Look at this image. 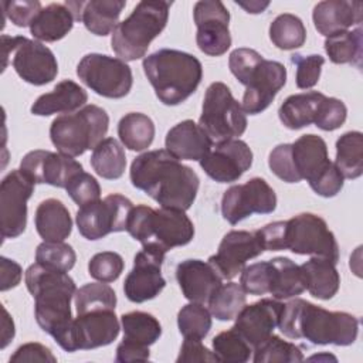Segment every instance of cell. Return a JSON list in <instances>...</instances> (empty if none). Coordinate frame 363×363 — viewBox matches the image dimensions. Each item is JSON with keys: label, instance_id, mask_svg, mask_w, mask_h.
I'll return each mask as SVG.
<instances>
[{"label": "cell", "instance_id": "52a82bcc", "mask_svg": "<svg viewBox=\"0 0 363 363\" xmlns=\"http://www.w3.org/2000/svg\"><path fill=\"white\" fill-rule=\"evenodd\" d=\"M108 128L106 111L98 105H85L77 112L57 116L50 126V138L60 153L77 157L105 139Z\"/></svg>", "mask_w": 363, "mask_h": 363}, {"label": "cell", "instance_id": "d6986e66", "mask_svg": "<svg viewBox=\"0 0 363 363\" xmlns=\"http://www.w3.org/2000/svg\"><path fill=\"white\" fill-rule=\"evenodd\" d=\"M119 320L115 311H91L77 315L72 322L68 353L89 350L111 345L119 335Z\"/></svg>", "mask_w": 363, "mask_h": 363}, {"label": "cell", "instance_id": "d4e9b609", "mask_svg": "<svg viewBox=\"0 0 363 363\" xmlns=\"http://www.w3.org/2000/svg\"><path fill=\"white\" fill-rule=\"evenodd\" d=\"M65 4L71 10L75 21H82L88 31L99 37H105L113 31L126 6L123 0L65 1Z\"/></svg>", "mask_w": 363, "mask_h": 363}, {"label": "cell", "instance_id": "94428289", "mask_svg": "<svg viewBox=\"0 0 363 363\" xmlns=\"http://www.w3.org/2000/svg\"><path fill=\"white\" fill-rule=\"evenodd\" d=\"M3 315L4 316H3V322H1L3 330H1V345H0L1 349H4L10 343V340L14 337V332H16L14 330V322L10 318L6 308H3Z\"/></svg>", "mask_w": 363, "mask_h": 363}, {"label": "cell", "instance_id": "9c48e42d", "mask_svg": "<svg viewBox=\"0 0 363 363\" xmlns=\"http://www.w3.org/2000/svg\"><path fill=\"white\" fill-rule=\"evenodd\" d=\"M282 250L298 255L326 258L333 264L339 261V245L326 221L312 213H301L284 221Z\"/></svg>", "mask_w": 363, "mask_h": 363}, {"label": "cell", "instance_id": "4fadbf2b", "mask_svg": "<svg viewBox=\"0 0 363 363\" xmlns=\"http://www.w3.org/2000/svg\"><path fill=\"white\" fill-rule=\"evenodd\" d=\"M35 183L20 169L4 176L0 183V230L1 237L17 238L27 227V201Z\"/></svg>", "mask_w": 363, "mask_h": 363}, {"label": "cell", "instance_id": "d590c367", "mask_svg": "<svg viewBox=\"0 0 363 363\" xmlns=\"http://www.w3.org/2000/svg\"><path fill=\"white\" fill-rule=\"evenodd\" d=\"M345 179H357L363 173V135L350 130L336 140V159L333 162Z\"/></svg>", "mask_w": 363, "mask_h": 363}, {"label": "cell", "instance_id": "6125c7cd", "mask_svg": "<svg viewBox=\"0 0 363 363\" xmlns=\"http://www.w3.org/2000/svg\"><path fill=\"white\" fill-rule=\"evenodd\" d=\"M20 41H21V35H17V37H9V35H4V34L1 35V48H3V58H4L3 69L7 67L10 52H14V50L18 45Z\"/></svg>", "mask_w": 363, "mask_h": 363}, {"label": "cell", "instance_id": "30bf717a", "mask_svg": "<svg viewBox=\"0 0 363 363\" xmlns=\"http://www.w3.org/2000/svg\"><path fill=\"white\" fill-rule=\"evenodd\" d=\"M77 75L95 94L111 99L126 96L133 84L132 69L125 61L98 52L81 58Z\"/></svg>", "mask_w": 363, "mask_h": 363}, {"label": "cell", "instance_id": "7bdbcfd3", "mask_svg": "<svg viewBox=\"0 0 363 363\" xmlns=\"http://www.w3.org/2000/svg\"><path fill=\"white\" fill-rule=\"evenodd\" d=\"M179 332L187 339H204L211 329V313L203 305L190 302L177 313Z\"/></svg>", "mask_w": 363, "mask_h": 363}, {"label": "cell", "instance_id": "5b68a950", "mask_svg": "<svg viewBox=\"0 0 363 363\" xmlns=\"http://www.w3.org/2000/svg\"><path fill=\"white\" fill-rule=\"evenodd\" d=\"M170 6V1L163 0L139 1L112 31L111 47L113 52L125 62L145 57L150 43L167 24Z\"/></svg>", "mask_w": 363, "mask_h": 363}, {"label": "cell", "instance_id": "f5cc1de1", "mask_svg": "<svg viewBox=\"0 0 363 363\" xmlns=\"http://www.w3.org/2000/svg\"><path fill=\"white\" fill-rule=\"evenodd\" d=\"M4 14L17 27H30L35 16L40 13L41 3L37 0H23V1H1Z\"/></svg>", "mask_w": 363, "mask_h": 363}, {"label": "cell", "instance_id": "cb8c5ba5", "mask_svg": "<svg viewBox=\"0 0 363 363\" xmlns=\"http://www.w3.org/2000/svg\"><path fill=\"white\" fill-rule=\"evenodd\" d=\"M362 1L349 0H325L319 1L312 11L313 26L325 37L346 31L362 23Z\"/></svg>", "mask_w": 363, "mask_h": 363}, {"label": "cell", "instance_id": "e575fe53", "mask_svg": "<svg viewBox=\"0 0 363 363\" xmlns=\"http://www.w3.org/2000/svg\"><path fill=\"white\" fill-rule=\"evenodd\" d=\"M153 121L140 112H129L118 123V136L125 147L133 152L147 149L155 139Z\"/></svg>", "mask_w": 363, "mask_h": 363}, {"label": "cell", "instance_id": "e0dca14e", "mask_svg": "<svg viewBox=\"0 0 363 363\" xmlns=\"http://www.w3.org/2000/svg\"><path fill=\"white\" fill-rule=\"evenodd\" d=\"M286 82V68L284 64L262 58L244 81L245 92L242 96V109L245 113L258 115L265 111L281 88Z\"/></svg>", "mask_w": 363, "mask_h": 363}, {"label": "cell", "instance_id": "277c9868", "mask_svg": "<svg viewBox=\"0 0 363 363\" xmlns=\"http://www.w3.org/2000/svg\"><path fill=\"white\" fill-rule=\"evenodd\" d=\"M142 67L159 101L169 106L193 95L203 78L201 62L180 50H157L143 58Z\"/></svg>", "mask_w": 363, "mask_h": 363}, {"label": "cell", "instance_id": "9f6ffc18", "mask_svg": "<svg viewBox=\"0 0 363 363\" xmlns=\"http://www.w3.org/2000/svg\"><path fill=\"white\" fill-rule=\"evenodd\" d=\"M177 363H184V362H220L218 357L216 356L214 352L208 350L201 340L199 339H187L184 337L183 345L180 347L179 356L176 359Z\"/></svg>", "mask_w": 363, "mask_h": 363}, {"label": "cell", "instance_id": "836d02e7", "mask_svg": "<svg viewBox=\"0 0 363 363\" xmlns=\"http://www.w3.org/2000/svg\"><path fill=\"white\" fill-rule=\"evenodd\" d=\"M89 162L98 176L116 180L123 176L126 169L125 149L115 138H105L92 149Z\"/></svg>", "mask_w": 363, "mask_h": 363}, {"label": "cell", "instance_id": "4316f807", "mask_svg": "<svg viewBox=\"0 0 363 363\" xmlns=\"http://www.w3.org/2000/svg\"><path fill=\"white\" fill-rule=\"evenodd\" d=\"M291 155L298 176L308 183L315 180L330 164L326 142L313 133L302 135L291 143Z\"/></svg>", "mask_w": 363, "mask_h": 363}, {"label": "cell", "instance_id": "60d3db41", "mask_svg": "<svg viewBox=\"0 0 363 363\" xmlns=\"http://www.w3.org/2000/svg\"><path fill=\"white\" fill-rule=\"evenodd\" d=\"M77 315L86 313L91 311H115L116 294L106 282H91L77 289L75 296Z\"/></svg>", "mask_w": 363, "mask_h": 363}, {"label": "cell", "instance_id": "6da1fadb", "mask_svg": "<svg viewBox=\"0 0 363 363\" xmlns=\"http://www.w3.org/2000/svg\"><path fill=\"white\" fill-rule=\"evenodd\" d=\"M133 187L145 191L164 208L189 210L196 200L200 179L166 149L136 156L129 170Z\"/></svg>", "mask_w": 363, "mask_h": 363}, {"label": "cell", "instance_id": "f546056e", "mask_svg": "<svg viewBox=\"0 0 363 363\" xmlns=\"http://www.w3.org/2000/svg\"><path fill=\"white\" fill-rule=\"evenodd\" d=\"M74 21L75 18L65 3H51L35 16L30 24V33L37 41L55 43L72 30Z\"/></svg>", "mask_w": 363, "mask_h": 363}, {"label": "cell", "instance_id": "f6af8a7d", "mask_svg": "<svg viewBox=\"0 0 363 363\" xmlns=\"http://www.w3.org/2000/svg\"><path fill=\"white\" fill-rule=\"evenodd\" d=\"M75 261H77V254L74 248L64 241L61 242L43 241L35 250V262L52 269L68 272L74 268Z\"/></svg>", "mask_w": 363, "mask_h": 363}, {"label": "cell", "instance_id": "603a6c76", "mask_svg": "<svg viewBox=\"0 0 363 363\" xmlns=\"http://www.w3.org/2000/svg\"><path fill=\"white\" fill-rule=\"evenodd\" d=\"M176 279L186 299L207 303L213 292L223 284V278L201 259H184L176 267Z\"/></svg>", "mask_w": 363, "mask_h": 363}, {"label": "cell", "instance_id": "816d5d0a", "mask_svg": "<svg viewBox=\"0 0 363 363\" xmlns=\"http://www.w3.org/2000/svg\"><path fill=\"white\" fill-rule=\"evenodd\" d=\"M268 166L271 172L281 180L286 183H299L301 177L298 176L292 155H291V143H281L275 146L268 156Z\"/></svg>", "mask_w": 363, "mask_h": 363}, {"label": "cell", "instance_id": "db71d44e", "mask_svg": "<svg viewBox=\"0 0 363 363\" xmlns=\"http://www.w3.org/2000/svg\"><path fill=\"white\" fill-rule=\"evenodd\" d=\"M264 57L252 48H235L228 57V67L231 74L238 79L240 84H244L245 78L251 69L262 60Z\"/></svg>", "mask_w": 363, "mask_h": 363}, {"label": "cell", "instance_id": "91938a15", "mask_svg": "<svg viewBox=\"0 0 363 363\" xmlns=\"http://www.w3.org/2000/svg\"><path fill=\"white\" fill-rule=\"evenodd\" d=\"M0 272H1V282H0V289L9 291L11 288H16L23 277V269L20 267V264H17L16 261L7 258V257H1L0 258Z\"/></svg>", "mask_w": 363, "mask_h": 363}, {"label": "cell", "instance_id": "f1b7e54d", "mask_svg": "<svg viewBox=\"0 0 363 363\" xmlns=\"http://www.w3.org/2000/svg\"><path fill=\"white\" fill-rule=\"evenodd\" d=\"M35 230L47 242H61L72 231V218L61 200L47 199L35 210Z\"/></svg>", "mask_w": 363, "mask_h": 363}, {"label": "cell", "instance_id": "9a60e30c", "mask_svg": "<svg viewBox=\"0 0 363 363\" xmlns=\"http://www.w3.org/2000/svg\"><path fill=\"white\" fill-rule=\"evenodd\" d=\"M193 18L197 26L196 43L201 52L220 57L231 45L228 30L230 13L220 0H201L194 4Z\"/></svg>", "mask_w": 363, "mask_h": 363}, {"label": "cell", "instance_id": "7dc6e473", "mask_svg": "<svg viewBox=\"0 0 363 363\" xmlns=\"http://www.w3.org/2000/svg\"><path fill=\"white\" fill-rule=\"evenodd\" d=\"M291 62L296 67V77L295 82L299 89H309L313 88L322 72V67L325 64V58L319 54H311V55H301V54H292Z\"/></svg>", "mask_w": 363, "mask_h": 363}, {"label": "cell", "instance_id": "ac0fdd59", "mask_svg": "<svg viewBox=\"0 0 363 363\" xmlns=\"http://www.w3.org/2000/svg\"><path fill=\"white\" fill-rule=\"evenodd\" d=\"M252 150L241 139L216 143L199 162L204 173L218 183L237 182L252 164Z\"/></svg>", "mask_w": 363, "mask_h": 363}, {"label": "cell", "instance_id": "d6a6232c", "mask_svg": "<svg viewBox=\"0 0 363 363\" xmlns=\"http://www.w3.org/2000/svg\"><path fill=\"white\" fill-rule=\"evenodd\" d=\"M325 96L318 91L289 95L278 109L279 121L285 128L292 130L309 126L315 122L318 108Z\"/></svg>", "mask_w": 363, "mask_h": 363}, {"label": "cell", "instance_id": "7402d4cb", "mask_svg": "<svg viewBox=\"0 0 363 363\" xmlns=\"http://www.w3.org/2000/svg\"><path fill=\"white\" fill-rule=\"evenodd\" d=\"M284 303L274 298H262L254 303L244 305L235 316L234 329L254 349L268 339L278 328Z\"/></svg>", "mask_w": 363, "mask_h": 363}, {"label": "cell", "instance_id": "4dcf8cb0", "mask_svg": "<svg viewBox=\"0 0 363 363\" xmlns=\"http://www.w3.org/2000/svg\"><path fill=\"white\" fill-rule=\"evenodd\" d=\"M305 289L318 299H332L340 285V275L336 269V264L326 258L312 257L309 261L301 265Z\"/></svg>", "mask_w": 363, "mask_h": 363}, {"label": "cell", "instance_id": "5bb4252c", "mask_svg": "<svg viewBox=\"0 0 363 363\" xmlns=\"http://www.w3.org/2000/svg\"><path fill=\"white\" fill-rule=\"evenodd\" d=\"M166 252L156 244L142 245V250L135 255L133 268L123 282V292L130 302L150 301L163 291L166 279L162 277V264Z\"/></svg>", "mask_w": 363, "mask_h": 363}, {"label": "cell", "instance_id": "8fae6325", "mask_svg": "<svg viewBox=\"0 0 363 363\" xmlns=\"http://www.w3.org/2000/svg\"><path fill=\"white\" fill-rule=\"evenodd\" d=\"M132 208V201L118 193L108 194L104 200L98 199L84 204L75 217L78 231L89 241L104 238L111 233L126 231V223Z\"/></svg>", "mask_w": 363, "mask_h": 363}, {"label": "cell", "instance_id": "11a10c76", "mask_svg": "<svg viewBox=\"0 0 363 363\" xmlns=\"http://www.w3.org/2000/svg\"><path fill=\"white\" fill-rule=\"evenodd\" d=\"M345 177L336 167L333 162L315 179L309 183L311 189L322 197H335L343 189Z\"/></svg>", "mask_w": 363, "mask_h": 363}, {"label": "cell", "instance_id": "8d00e7d4", "mask_svg": "<svg viewBox=\"0 0 363 363\" xmlns=\"http://www.w3.org/2000/svg\"><path fill=\"white\" fill-rule=\"evenodd\" d=\"M362 28L346 30L326 37L325 51L333 64H353L360 67L362 61Z\"/></svg>", "mask_w": 363, "mask_h": 363}, {"label": "cell", "instance_id": "74e56055", "mask_svg": "<svg viewBox=\"0 0 363 363\" xmlns=\"http://www.w3.org/2000/svg\"><path fill=\"white\" fill-rule=\"evenodd\" d=\"M208 311L218 320H233L247 303V292L237 282L221 284L208 299Z\"/></svg>", "mask_w": 363, "mask_h": 363}, {"label": "cell", "instance_id": "ab89813d", "mask_svg": "<svg viewBox=\"0 0 363 363\" xmlns=\"http://www.w3.org/2000/svg\"><path fill=\"white\" fill-rule=\"evenodd\" d=\"M269 40L279 50H295L303 45L306 28L298 16L284 13L269 24Z\"/></svg>", "mask_w": 363, "mask_h": 363}, {"label": "cell", "instance_id": "484cf974", "mask_svg": "<svg viewBox=\"0 0 363 363\" xmlns=\"http://www.w3.org/2000/svg\"><path fill=\"white\" fill-rule=\"evenodd\" d=\"M166 150L179 160H201L213 147V140L191 119L174 125L164 139Z\"/></svg>", "mask_w": 363, "mask_h": 363}, {"label": "cell", "instance_id": "681fc988", "mask_svg": "<svg viewBox=\"0 0 363 363\" xmlns=\"http://www.w3.org/2000/svg\"><path fill=\"white\" fill-rule=\"evenodd\" d=\"M347 116V108L343 101L332 96H325L318 108L315 125L326 132L340 128Z\"/></svg>", "mask_w": 363, "mask_h": 363}, {"label": "cell", "instance_id": "7c38bea8", "mask_svg": "<svg viewBox=\"0 0 363 363\" xmlns=\"http://www.w3.org/2000/svg\"><path fill=\"white\" fill-rule=\"evenodd\" d=\"M277 208L274 189L261 177H252L244 184H233L221 199V214L231 225L252 214H269Z\"/></svg>", "mask_w": 363, "mask_h": 363}, {"label": "cell", "instance_id": "be15d7a7", "mask_svg": "<svg viewBox=\"0 0 363 363\" xmlns=\"http://www.w3.org/2000/svg\"><path fill=\"white\" fill-rule=\"evenodd\" d=\"M235 4L242 7L247 13L259 14L269 6V1H257V0H254V1H235Z\"/></svg>", "mask_w": 363, "mask_h": 363}, {"label": "cell", "instance_id": "7a4b0ae2", "mask_svg": "<svg viewBox=\"0 0 363 363\" xmlns=\"http://www.w3.org/2000/svg\"><path fill=\"white\" fill-rule=\"evenodd\" d=\"M24 281L34 298V316L38 326L67 352L74 322L71 312V299L77 292L74 279L64 271L35 262L27 268Z\"/></svg>", "mask_w": 363, "mask_h": 363}, {"label": "cell", "instance_id": "c3c4849f", "mask_svg": "<svg viewBox=\"0 0 363 363\" xmlns=\"http://www.w3.org/2000/svg\"><path fill=\"white\" fill-rule=\"evenodd\" d=\"M65 190L72 201L79 207L98 200L101 196V186L98 180L84 170L71 177Z\"/></svg>", "mask_w": 363, "mask_h": 363}, {"label": "cell", "instance_id": "44dd1931", "mask_svg": "<svg viewBox=\"0 0 363 363\" xmlns=\"http://www.w3.org/2000/svg\"><path fill=\"white\" fill-rule=\"evenodd\" d=\"M13 68L17 75L31 85H45L55 79L58 62L54 52L41 41L21 37L14 50Z\"/></svg>", "mask_w": 363, "mask_h": 363}, {"label": "cell", "instance_id": "6f0895ef", "mask_svg": "<svg viewBox=\"0 0 363 363\" xmlns=\"http://www.w3.org/2000/svg\"><path fill=\"white\" fill-rule=\"evenodd\" d=\"M10 362H50L55 363L57 357L52 354V352L37 342H30L26 345H21L10 357Z\"/></svg>", "mask_w": 363, "mask_h": 363}, {"label": "cell", "instance_id": "3957f363", "mask_svg": "<svg viewBox=\"0 0 363 363\" xmlns=\"http://www.w3.org/2000/svg\"><path fill=\"white\" fill-rule=\"evenodd\" d=\"M278 329L289 339L312 345L349 346L359 333V320L347 312H332L309 301L295 298L282 306Z\"/></svg>", "mask_w": 363, "mask_h": 363}, {"label": "cell", "instance_id": "f907efd6", "mask_svg": "<svg viewBox=\"0 0 363 363\" xmlns=\"http://www.w3.org/2000/svg\"><path fill=\"white\" fill-rule=\"evenodd\" d=\"M240 285L250 295H265L269 291V262L259 261L245 265L240 275Z\"/></svg>", "mask_w": 363, "mask_h": 363}, {"label": "cell", "instance_id": "ffe728a7", "mask_svg": "<svg viewBox=\"0 0 363 363\" xmlns=\"http://www.w3.org/2000/svg\"><path fill=\"white\" fill-rule=\"evenodd\" d=\"M20 170L35 184H50L65 189L72 176L84 167L74 157L50 150H31L20 162Z\"/></svg>", "mask_w": 363, "mask_h": 363}, {"label": "cell", "instance_id": "b9f144b4", "mask_svg": "<svg viewBox=\"0 0 363 363\" xmlns=\"http://www.w3.org/2000/svg\"><path fill=\"white\" fill-rule=\"evenodd\" d=\"M252 352L254 363H294L303 360L299 346L292 342H286L274 333L254 347Z\"/></svg>", "mask_w": 363, "mask_h": 363}, {"label": "cell", "instance_id": "bcb514c9", "mask_svg": "<svg viewBox=\"0 0 363 363\" xmlns=\"http://www.w3.org/2000/svg\"><path fill=\"white\" fill-rule=\"evenodd\" d=\"M125 267L123 258L113 251H102L95 254L88 262L89 275L101 282H113L119 278Z\"/></svg>", "mask_w": 363, "mask_h": 363}, {"label": "cell", "instance_id": "f35d334b", "mask_svg": "<svg viewBox=\"0 0 363 363\" xmlns=\"http://www.w3.org/2000/svg\"><path fill=\"white\" fill-rule=\"evenodd\" d=\"M121 325L123 329V339L150 346L162 335V326L159 320L147 312L133 311L121 316Z\"/></svg>", "mask_w": 363, "mask_h": 363}, {"label": "cell", "instance_id": "680465c9", "mask_svg": "<svg viewBox=\"0 0 363 363\" xmlns=\"http://www.w3.org/2000/svg\"><path fill=\"white\" fill-rule=\"evenodd\" d=\"M150 350L149 346H143L130 340L123 339L116 347L115 360L119 363L125 362H146L149 360Z\"/></svg>", "mask_w": 363, "mask_h": 363}, {"label": "cell", "instance_id": "ba28073f", "mask_svg": "<svg viewBox=\"0 0 363 363\" xmlns=\"http://www.w3.org/2000/svg\"><path fill=\"white\" fill-rule=\"evenodd\" d=\"M199 126L213 143L238 139L247 129V115L224 82H213L204 94Z\"/></svg>", "mask_w": 363, "mask_h": 363}, {"label": "cell", "instance_id": "ee69618b", "mask_svg": "<svg viewBox=\"0 0 363 363\" xmlns=\"http://www.w3.org/2000/svg\"><path fill=\"white\" fill-rule=\"evenodd\" d=\"M211 345L213 352L220 362L245 363L250 360L252 353V347L234 328L220 332L213 337Z\"/></svg>", "mask_w": 363, "mask_h": 363}, {"label": "cell", "instance_id": "1f68e13d", "mask_svg": "<svg viewBox=\"0 0 363 363\" xmlns=\"http://www.w3.org/2000/svg\"><path fill=\"white\" fill-rule=\"evenodd\" d=\"M269 262V291L278 301L295 298L305 291V281L301 265L286 257H275Z\"/></svg>", "mask_w": 363, "mask_h": 363}, {"label": "cell", "instance_id": "8992f818", "mask_svg": "<svg viewBox=\"0 0 363 363\" xmlns=\"http://www.w3.org/2000/svg\"><path fill=\"white\" fill-rule=\"evenodd\" d=\"M126 231L143 244H156L164 251L189 244L194 237L193 221L183 210L152 208L139 204L130 210Z\"/></svg>", "mask_w": 363, "mask_h": 363}, {"label": "cell", "instance_id": "83f0119b", "mask_svg": "<svg viewBox=\"0 0 363 363\" xmlns=\"http://www.w3.org/2000/svg\"><path fill=\"white\" fill-rule=\"evenodd\" d=\"M88 101L86 91L71 79H64L51 92L40 95L31 105V113L50 116L54 113H72L84 108Z\"/></svg>", "mask_w": 363, "mask_h": 363}, {"label": "cell", "instance_id": "2e32d148", "mask_svg": "<svg viewBox=\"0 0 363 363\" xmlns=\"http://www.w3.org/2000/svg\"><path fill=\"white\" fill-rule=\"evenodd\" d=\"M264 251L258 230H233L223 237L217 252L208 258V264L223 279H233L242 271L247 261L261 255Z\"/></svg>", "mask_w": 363, "mask_h": 363}]
</instances>
